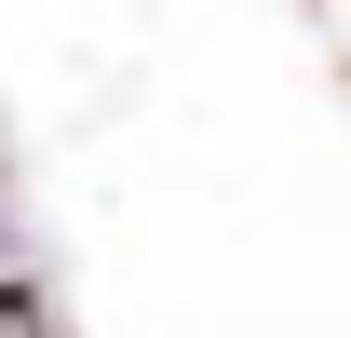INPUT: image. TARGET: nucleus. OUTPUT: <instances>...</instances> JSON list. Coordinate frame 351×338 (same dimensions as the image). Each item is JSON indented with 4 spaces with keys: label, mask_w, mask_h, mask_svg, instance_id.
<instances>
[{
    "label": "nucleus",
    "mask_w": 351,
    "mask_h": 338,
    "mask_svg": "<svg viewBox=\"0 0 351 338\" xmlns=\"http://www.w3.org/2000/svg\"><path fill=\"white\" fill-rule=\"evenodd\" d=\"M0 338H68V311H54L41 284H27V257L0 271Z\"/></svg>",
    "instance_id": "1"
},
{
    "label": "nucleus",
    "mask_w": 351,
    "mask_h": 338,
    "mask_svg": "<svg viewBox=\"0 0 351 338\" xmlns=\"http://www.w3.org/2000/svg\"><path fill=\"white\" fill-rule=\"evenodd\" d=\"M0 271H14V163H0Z\"/></svg>",
    "instance_id": "2"
},
{
    "label": "nucleus",
    "mask_w": 351,
    "mask_h": 338,
    "mask_svg": "<svg viewBox=\"0 0 351 338\" xmlns=\"http://www.w3.org/2000/svg\"><path fill=\"white\" fill-rule=\"evenodd\" d=\"M324 14H338V27H351V0H324Z\"/></svg>",
    "instance_id": "3"
}]
</instances>
